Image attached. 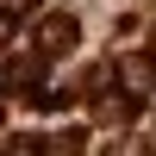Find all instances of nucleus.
<instances>
[{"label": "nucleus", "mask_w": 156, "mask_h": 156, "mask_svg": "<svg viewBox=\"0 0 156 156\" xmlns=\"http://www.w3.org/2000/svg\"><path fill=\"white\" fill-rule=\"evenodd\" d=\"M75 44H81V19H75V12H44V19L31 25V56H37V62L69 56Z\"/></svg>", "instance_id": "f257e3e1"}, {"label": "nucleus", "mask_w": 156, "mask_h": 156, "mask_svg": "<svg viewBox=\"0 0 156 156\" xmlns=\"http://www.w3.org/2000/svg\"><path fill=\"white\" fill-rule=\"evenodd\" d=\"M119 87H125L131 100L156 94V56H131V62H119Z\"/></svg>", "instance_id": "f03ea898"}, {"label": "nucleus", "mask_w": 156, "mask_h": 156, "mask_svg": "<svg viewBox=\"0 0 156 156\" xmlns=\"http://www.w3.org/2000/svg\"><path fill=\"white\" fill-rule=\"evenodd\" d=\"M112 87H119V62H94V69L81 75V94H87V100H100V94H112Z\"/></svg>", "instance_id": "7ed1b4c3"}, {"label": "nucleus", "mask_w": 156, "mask_h": 156, "mask_svg": "<svg viewBox=\"0 0 156 156\" xmlns=\"http://www.w3.org/2000/svg\"><path fill=\"white\" fill-rule=\"evenodd\" d=\"M81 150H87V137L75 131V125H69V131H56V137L44 144V156H81Z\"/></svg>", "instance_id": "20e7f679"}, {"label": "nucleus", "mask_w": 156, "mask_h": 156, "mask_svg": "<svg viewBox=\"0 0 156 156\" xmlns=\"http://www.w3.org/2000/svg\"><path fill=\"white\" fill-rule=\"evenodd\" d=\"M6 156H44V144H37V137H12Z\"/></svg>", "instance_id": "39448f33"}, {"label": "nucleus", "mask_w": 156, "mask_h": 156, "mask_svg": "<svg viewBox=\"0 0 156 156\" xmlns=\"http://www.w3.org/2000/svg\"><path fill=\"white\" fill-rule=\"evenodd\" d=\"M37 6V0H0V12H6V19H12V12H31Z\"/></svg>", "instance_id": "423d86ee"}, {"label": "nucleus", "mask_w": 156, "mask_h": 156, "mask_svg": "<svg viewBox=\"0 0 156 156\" xmlns=\"http://www.w3.org/2000/svg\"><path fill=\"white\" fill-rule=\"evenodd\" d=\"M6 44H12V19L0 12V50H6Z\"/></svg>", "instance_id": "0eeeda50"}]
</instances>
